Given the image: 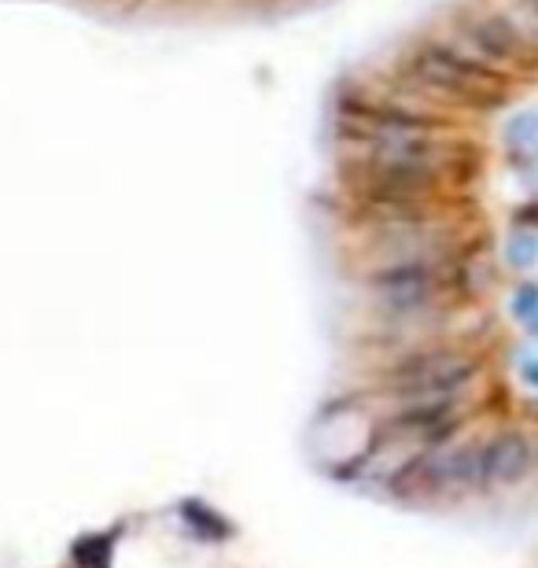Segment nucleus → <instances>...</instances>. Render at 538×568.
<instances>
[{"instance_id":"nucleus-1","label":"nucleus","mask_w":538,"mask_h":568,"mask_svg":"<svg viewBox=\"0 0 538 568\" xmlns=\"http://www.w3.org/2000/svg\"><path fill=\"white\" fill-rule=\"evenodd\" d=\"M317 225L384 351L380 417L538 480V0H435L347 67Z\"/></svg>"}]
</instances>
